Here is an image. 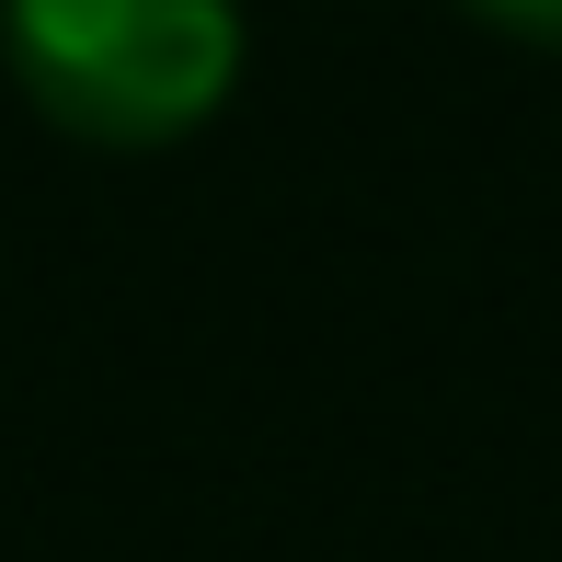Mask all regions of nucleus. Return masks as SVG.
Masks as SVG:
<instances>
[{"label":"nucleus","mask_w":562,"mask_h":562,"mask_svg":"<svg viewBox=\"0 0 562 562\" xmlns=\"http://www.w3.org/2000/svg\"><path fill=\"white\" fill-rule=\"evenodd\" d=\"M471 23H505V35H528V46H562V0H459Z\"/></svg>","instance_id":"f03ea898"},{"label":"nucleus","mask_w":562,"mask_h":562,"mask_svg":"<svg viewBox=\"0 0 562 562\" xmlns=\"http://www.w3.org/2000/svg\"><path fill=\"white\" fill-rule=\"evenodd\" d=\"M0 58L23 104L92 149L195 138L252 58L241 0H0Z\"/></svg>","instance_id":"f257e3e1"}]
</instances>
